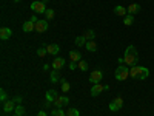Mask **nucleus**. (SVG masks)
Segmentation results:
<instances>
[{"instance_id": "23", "label": "nucleus", "mask_w": 154, "mask_h": 116, "mask_svg": "<svg viewBox=\"0 0 154 116\" xmlns=\"http://www.w3.org/2000/svg\"><path fill=\"white\" fill-rule=\"evenodd\" d=\"M23 114H25V107L20 104V105L16 107V110H14V116H23Z\"/></svg>"}, {"instance_id": "32", "label": "nucleus", "mask_w": 154, "mask_h": 116, "mask_svg": "<svg viewBox=\"0 0 154 116\" xmlns=\"http://www.w3.org/2000/svg\"><path fill=\"white\" fill-rule=\"evenodd\" d=\"M75 63H77V62H71V63H69V70H71V71H72V70H75V67H77Z\"/></svg>"}, {"instance_id": "6", "label": "nucleus", "mask_w": 154, "mask_h": 116, "mask_svg": "<svg viewBox=\"0 0 154 116\" xmlns=\"http://www.w3.org/2000/svg\"><path fill=\"white\" fill-rule=\"evenodd\" d=\"M102 77H103V73H102L100 70H94V71H91V74H89V82H91L93 85L99 84L102 81Z\"/></svg>"}, {"instance_id": "10", "label": "nucleus", "mask_w": 154, "mask_h": 116, "mask_svg": "<svg viewBox=\"0 0 154 116\" xmlns=\"http://www.w3.org/2000/svg\"><path fill=\"white\" fill-rule=\"evenodd\" d=\"M48 20H38L37 23H35V31L37 33H45L46 30H48Z\"/></svg>"}, {"instance_id": "15", "label": "nucleus", "mask_w": 154, "mask_h": 116, "mask_svg": "<svg viewBox=\"0 0 154 116\" xmlns=\"http://www.w3.org/2000/svg\"><path fill=\"white\" fill-rule=\"evenodd\" d=\"M56 98H57V92H56V90H48V92H46V104H53Z\"/></svg>"}, {"instance_id": "3", "label": "nucleus", "mask_w": 154, "mask_h": 116, "mask_svg": "<svg viewBox=\"0 0 154 116\" xmlns=\"http://www.w3.org/2000/svg\"><path fill=\"white\" fill-rule=\"evenodd\" d=\"M114 76H116V79L117 81H126L128 77H130V68H128V65H119L117 68H116V73H114Z\"/></svg>"}, {"instance_id": "5", "label": "nucleus", "mask_w": 154, "mask_h": 116, "mask_svg": "<svg viewBox=\"0 0 154 116\" xmlns=\"http://www.w3.org/2000/svg\"><path fill=\"white\" fill-rule=\"evenodd\" d=\"M123 107V99L120 98V96H116L114 99H112V102L109 104V110L111 111H117V110H120Z\"/></svg>"}, {"instance_id": "1", "label": "nucleus", "mask_w": 154, "mask_h": 116, "mask_svg": "<svg viewBox=\"0 0 154 116\" xmlns=\"http://www.w3.org/2000/svg\"><path fill=\"white\" fill-rule=\"evenodd\" d=\"M137 60H139V53H137V50L136 47L130 45L126 50H125V54H123V63L128 67H134L137 65Z\"/></svg>"}, {"instance_id": "14", "label": "nucleus", "mask_w": 154, "mask_h": 116, "mask_svg": "<svg viewBox=\"0 0 154 116\" xmlns=\"http://www.w3.org/2000/svg\"><path fill=\"white\" fill-rule=\"evenodd\" d=\"M22 30H23L25 33H31V31H34V30H35V23H34L32 20L25 22V23H23V27H22Z\"/></svg>"}, {"instance_id": "9", "label": "nucleus", "mask_w": 154, "mask_h": 116, "mask_svg": "<svg viewBox=\"0 0 154 116\" xmlns=\"http://www.w3.org/2000/svg\"><path fill=\"white\" fill-rule=\"evenodd\" d=\"M16 110V101L14 99H8L6 102H3V113H11Z\"/></svg>"}, {"instance_id": "4", "label": "nucleus", "mask_w": 154, "mask_h": 116, "mask_svg": "<svg viewBox=\"0 0 154 116\" xmlns=\"http://www.w3.org/2000/svg\"><path fill=\"white\" fill-rule=\"evenodd\" d=\"M31 9L35 12V14H45L48 8H46V5L43 2H37V0H35V2L31 3Z\"/></svg>"}, {"instance_id": "28", "label": "nucleus", "mask_w": 154, "mask_h": 116, "mask_svg": "<svg viewBox=\"0 0 154 116\" xmlns=\"http://www.w3.org/2000/svg\"><path fill=\"white\" fill-rule=\"evenodd\" d=\"M77 67H79L82 71H86L88 70V63L85 60H80V62H77Z\"/></svg>"}, {"instance_id": "27", "label": "nucleus", "mask_w": 154, "mask_h": 116, "mask_svg": "<svg viewBox=\"0 0 154 116\" xmlns=\"http://www.w3.org/2000/svg\"><path fill=\"white\" fill-rule=\"evenodd\" d=\"M66 116H80V113H79L77 108H68L66 110Z\"/></svg>"}, {"instance_id": "33", "label": "nucleus", "mask_w": 154, "mask_h": 116, "mask_svg": "<svg viewBox=\"0 0 154 116\" xmlns=\"http://www.w3.org/2000/svg\"><path fill=\"white\" fill-rule=\"evenodd\" d=\"M37 116H48V114H46V111H43V110H40V111H38V113H37Z\"/></svg>"}, {"instance_id": "37", "label": "nucleus", "mask_w": 154, "mask_h": 116, "mask_svg": "<svg viewBox=\"0 0 154 116\" xmlns=\"http://www.w3.org/2000/svg\"><path fill=\"white\" fill-rule=\"evenodd\" d=\"M14 2H16V3H17V2H19V0H14Z\"/></svg>"}, {"instance_id": "34", "label": "nucleus", "mask_w": 154, "mask_h": 116, "mask_svg": "<svg viewBox=\"0 0 154 116\" xmlns=\"http://www.w3.org/2000/svg\"><path fill=\"white\" fill-rule=\"evenodd\" d=\"M29 20H32V22H34V23H37V22H38V19H37V17H35V16H32V17H31V19H29Z\"/></svg>"}, {"instance_id": "16", "label": "nucleus", "mask_w": 154, "mask_h": 116, "mask_svg": "<svg viewBox=\"0 0 154 116\" xmlns=\"http://www.w3.org/2000/svg\"><path fill=\"white\" fill-rule=\"evenodd\" d=\"M114 14H116V16H120V17H125V16L128 14V9L123 8L122 5H117V6L114 8Z\"/></svg>"}, {"instance_id": "36", "label": "nucleus", "mask_w": 154, "mask_h": 116, "mask_svg": "<svg viewBox=\"0 0 154 116\" xmlns=\"http://www.w3.org/2000/svg\"><path fill=\"white\" fill-rule=\"evenodd\" d=\"M42 2H43V3H46V2H49V0H42Z\"/></svg>"}, {"instance_id": "13", "label": "nucleus", "mask_w": 154, "mask_h": 116, "mask_svg": "<svg viewBox=\"0 0 154 116\" xmlns=\"http://www.w3.org/2000/svg\"><path fill=\"white\" fill-rule=\"evenodd\" d=\"M12 36V31H11V28H8V27H3L2 30H0V39L2 40H8V39Z\"/></svg>"}, {"instance_id": "17", "label": "nucleus", "mask_w": 154, "mask_h": 116, "mask_svg": "<svg viewBox=\"0 0 154 116\" xmlns=\"http://www.w3.org/2000/svg\"><path fill=\"white\" fill-rule=\"evenodd\" d=\"M126 9H128V14L134 16V14H137V12L140 11V5H139V3H131V5L128 6Z\"/></svg>"}, {"instance_id": "7", "label": "nucleus", "mask_w": 154, "mask_h": 116, "mask_svg": "<svg viewBox=\"0 0 154 116\" xmlns=\"http://www.w3.org/2000/svg\"><path fill=\"white\" fill-rule=\"evenodd\" d=\"M68 102H69L68 96H59V95H57V98H56L54 102H53V105H54L56 108H62L63 105H68Z\"/></svg>"}, {"instance_id": "29", "label": "nucleus", "mask_w": 154, "mask_h": 116, "mask_svg": "<svg viewBox=\"0 0 154 116\" xmlns=\"http://www.w3.org/2000/svg\"><path fill=\"white\" fill-rule=\"evenodd\" d=\"M45 16H46V20H53L54 19V9H46Z\"/></svg>"}, {"instance_id": "26", "label": "nucleus", "mask_w": 154, "mask_h": 116, "mask_svg": "<svg viewBox=\"0 0 154 116\" xmlns=\"http://www.w3.org/2000/svg\"><path fill=\"white\" fill-rule=\"evenodd\" d=\"M51 116H66V113L63 111L62 108H54L53 113H51Z\"/></svg>"}, {"instance_id": "31", "label": "nucleus", "mask_w": 154, "mask_h": 116, "mask_svg": "<svg viewBox=\"0 0 154 116\" xmlns=\"http://www.w3.org/2000/svg\"><path fill=\"white\" fill-rule=\"evenodd\" d=\"M0 101H2V102H6V101H8V95H6L5 90H2V92H0Z\"/></svg>"}, {"instance_id": "35", "label": "nucleus", "mask_w": 154, "mask_h": 116, "mask_svg": "<svg viewBox=\"0 0 154 116\" xmlns=\"http://www.w3.org/2000/svg\"><path fill=\"white\" fill-rule=\"evenodd\" d=\"M14 101H16V102H22V96H16Z\"/></svg>"}, {"instance_id": "18", "label": "nucleus", "mask_w": 154, "mask_h": 116, "mask_svg": "<svg viewBox=\"0 0 154 116\" xmlns=\"http://www.w3.org/2000/svg\"><path fill=\"white\" fill-rule=\"evenodd\" d=\"M69 59H71V62H80L82 54L79 53V51H69Z\"/></svg>"}, {"instance_id": "22", "label": "nucleus", "mask_w": 154, "mask_h": 116, "mask_svg": "<svg viewBox=\"0 0 154 116\" xmlns=\"http://www.w3.org/2000/svg\"><path fill=\"white\" fill-rule=\"evenodd\" d=\"M60 84H62V92H63V93H68L69 90H71V85H69L65 79H62V81H60Z\"/></svg>"}, {"instance_id": "8", "label": "nucleus", "mask_w": 154, "mask_h": 116, "mask_svg": "<svg viewBox=\"0 0 154 116\" xmlns=\"http://www.w3.org/2000/svg\"><path fill=\"white\" fill-rule=\"evenodd\" d=\"M103 90H109V87L108 85H102L100 82L99 84H94L93 85V88H91V96H99Z\"/></svg>"}, {"instance_id": "12", "label": "nucleus", "mask_w": 154, "mask_h": 116, "mask_svg": "<svg viewBox=\"0 0 154 116\" xmlns=\"http://www.w3.org/2000/svg\"><path fill=\"white\" fill-rule=\"evenodd\" d=\"M46 50H48V54L51 56H57L59 51H60V47L57 44H51V45H46Z\"/></svg>"}, {"instance_id": "21", "label": "nucleus", "mask_w": 154, "mask_h": 116, "mask_svg": "<svg viewBox=\"0 0 154 116\" xmlns=\"http://www.w3.org/2000/svg\"><path fill=\"white\" fill-rule=\"evenodd\" d=\"M133 23H134V17L131 14H126L125 19H123V25H125V27H131Z\"/></svg>"}, {"instance_id": "30", "label": "nucleus", "mask_w": 154, "mask_h": 116, "mask_svg": "<svg viewBox=\"0 0 154 116\" xmlns=\"http://www.w3.org/2000/svg\"><path fill=\"white\" fill-rule=\"evenodd\" d=\"M51 81H53V82H57V81H59V74H57V70L51 71Z\"/></svg>"}, {"instance_id": "2", "label": "nucleus", "mask_w": 154, "mask_h": 116, "mask_svg": "<svg viewBox=\"0 0 154 116\" xmlns=\"http://www.w3.org/2000/svg\"><path fill=\"white\" fill-rule=\"evenodd\" d=\"M130 76L134 77V79H139V81H145L146 77L149 76V70L145 68V67H139V65H134L130 68Z\"/></svg>"}, {"instance_id": "24", "label": "nucleus", "mask_w": 154, "mask_h": 116, "mask_svg": "<svg viewBox=\"0 0 154 116\" xmlns=\"http://www.w3.org/2000/svg\"><path fill=\"white\" fill-rule=\"evenodd\" d=\"M46 53H48L46 45H43V47H40V48L37 50V56H38V57H45V56H46Z\"/></svg>"}, {"instance_id": "19", "label": "nucleus", "mask_w": 154, "mask_h": 116, "mask_svg": "<svg viewBox=\"0 0 154 116\" xmlns=\"http://www.w3.org/2000/svg\"><path fill=\"white\" fill-rule=\"evenodd\" d=\"M85 48H86L88 51H91V53H96V51H97V45H96L94 40H88L86 45H85Z\"/></svg>"}, {"instance_id": "25", "label": "nucleus", "mask_w": 154, "mask_h": 116, "mask_svg": "<svg viewBox=\"0 0 154 116\" xmlns=\"http://www.w3.org/2000/svg\"><path fill=\"white\" fill-rule=\"evenodd\" d=\"M83 36H85V39H86V40H93V39H94V36H96V33H94L93 30H88V31H86Z\"/></svg>"}, {"instance_id": "11", "label": "nucleus", "mask_w": 154, "mask_h": 116, "mask_svg": "<svg viewBox=\"0 0 154 116\" xmlns=\"http://www.w3.org/2000/svg\"><path fill=\"white\" fill-rule=\"evenodd\" d=\"M63 67H65V59H63V57H56V59L53 60V68H54V70L60 71Z\"/></svg>"}, {"instance_id": "20", "label": "nucleus", "mask_w": 154, "mask_h": 116, "mask_svg": "<svg viewBox=\"0 0 154 116\" xmlns=\"http://www.w3.org/2000/svg\"><path fill=\"white\" fill-rule=\"evenodd\" d=\"M86 42H88V40L85 39V36H83V34H82V36H79V37H75V45H77V47H85V45H86Z\"/></svg>"}]
</instances>
